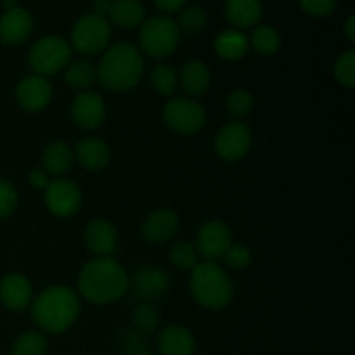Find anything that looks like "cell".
Masks as SVG:
<instances>
[{
    "label": "cell",
    "mask_w": 355,
    "mask_h": 355,
    "mask_svg": "<svg viewBox=\"0 0 355 355\" xmlns=\"http://www.w3.org/2000/svg\"><path fill=\"white\" fill-rule=\"evenodd\" d=\"M194 349L196 340L186 326H166L158 335V350L162 355H193Z\"/></svg>",
    "instance_id": "cell-19"
},
{
    "label": "cell",
    "mask_w": 355,
    "mask_h": 355,
    "mask_svg": "<svg viewBox=\"0 0 355 355\" xmlns=\"http://www.w3.org/2000/svg\"><path fill=\"white\" fill-rule=\"evenodd\" d=\"M33 21L28 10L21 7L6 10L0 17V42L6 45H19L30 37Z\"/></svg>",
    "instance_id": "cell-18"
},
{
    "label": "cell",
    "mask_w": 355,
    "mask_h": 355,
    "mask_svg": "<svg viewBox=\"0 0 355 355\" xmlns=\"http://www.w3.org/2000/svg\"><path fill=\"white\" fill-rule=\"evenodd\" d=\"M250 42H252V47L262 55H274L281 47L279 33L270 26H257Z\"/></svg>",
    "instance_id": "cell-29"
},
{
    "label": "cell",
    "mask_w": 355,
    "mask_h": 355,
    "mask_svg": "<svg viewBox=\"0 0 355 355\" xmlns=\"http://www.w3.org/2000/svg\"><path fill=\"white\" fill-rule=\"evenodd\" d=\"M17 207V193L7 180L0 179V220L9 218Z\"/></svg>",
    "instance_id": "cell-36"
},
{
    "label": "cell",
    "mask_w": 355,
    "mask_h": 355,
    "mask_svg": "<svg viewBox=\"0 0 355 355\" xmlns=\"http://www.w3.org/2000/svg\"><path fill=\"white\" fill-rule=\"evenodd\" d=\"M47 338L42 331H26L14 342L10 355H45L47 354Z\"/></svg>",
    "instance_id": "cell-28"
},
{
    "label": "cell",
    "mask_w": 355,
    "mask_h": 355,
    "mask_svg": "<svg viewBox=\"0 0 355 355\" xmlns=\"http://www.w3.org/2000/svg\"><path fill=\"white\" fill-rule=\"evenodd\" d=\"M128 274L111 257H96L87 262L78 276V291L87 302L107 305L128 291Z\"/></svg>",
    "instance_id": "cell-1"
},
{
    "label": "cell",
    "mask_w": 355,
    "mask_h": 355,
    "mask_svg": "<svg viewBox=\"0 0 355 355\" xmlns=\"http://www.w3.org/2000/svg\"><path fill=\"white\" fill-rule=\"evenodd\" d=\"M73 123L80 127L82 130H96L103 125L106 118V103L103 96L92 90L78 92V96L73 99L71 107Z\"/></svg>",
    "instance_id": "cell-13"
},
{
    "label": "cell",
    "mask_w": 355,
    "mask_h": 355,
    "mask_svg": "<svg viewBox=\"0 0 355 355\" xmlns=\"http://www.w3.org/2000/svg\"><path fill=\"white\" fill-rule=\"evenodd\" d=\"M250 40L239 30H225L215 38V52L225 61H238L248 52Z\"/></svg>",
    "instance_id": "cell-25"
},
{
    "label": "cell",
    "mask_w": 355,
    "mask_h": 355,
    "mask_svg": "<svg viewBox=\"0 0 355 355\" xmlns=\"http://www.w3.org/2000/svg\"><path fill=\"white\" fill-rule=\"evenodd\" d=\"M110 6H111V0H94V14L106 17L107 10H110Z\"/></svg>",
    "instance_id": "cell-40"
},
{
    "label": "cell",
    "mask_w": 355,
    "mask_h": 355,
    "mask_svg": "<svg viewBox=\"0 0 355 355\" xmlns=\"http://www.w3.org/2000/svg\"><path fill=\"white\" fill-rule=\"evenodd\" d=\"M31 319L40 331L61 335L68 331L80 314V300L68 286H49L31 302Z\"/></svg>",
    "instance_id": "cell-2"
},
{
    "label": "cell",
    "mask_w": 355,
    "mask_h": 355,
    "mask_svg": "<svg viewBox=\"0 0 355 355\" xmlns=\"http://www.w3.org/2000/svg\"><path fill=\"white\" fill-rule=\"evenodd\" d=\"M232 245V234L227 224L222 220H210L200 229L196 238L198 255L203 257L207 262L222 259L229 246Z\"/></svg>",
    "instance_id": "cell-12"
},
{
    "label": "cell",
    "mask_w": 355,
    "mask_h": 355,
    "mask_svg": "<svg viewBox=\"0 0 355 355\" xmlns=\"http://www.w3.org/2000/svg\"><path fill=\"white\" fill-rule=\"evenodd\" d=\"M64 78L66 83L76 92H85V90H90L94 82H97L96 66L87 59L69 61V64L64 68Z\"/></svg>",
    "instance_id": "cell-26"
},
{
    "label": "cell",
    "mask_w": 355,
    "mask_h": 355,
    "mask_svg": "<svg viewBox=\"0 0 355 355\" xmlns=\"http://www.w3.org/2000/svg\"><path fill=\"white\" fill-rule=\"evenodd\" d=\"M97 82L111 92H127L139 85L144 75V59L141 51L127 42L106 49L96 68Z\"/></svg>",
    "instance_id": "cell-3"
},
{
    "label": "cell",
    "mask_w": 355,
    "mask_h": 355,
    "mask_svg": "<svg viewBox=\"0 0 355 355\" xmlns=\"http://www.w3.org/2000/svg\"><path fill=\"white\" fill-rule=\"evenodd\" d=\"M355 17L354 16H350L349 19H347V24H345V30H347V37H349V40L350 42H354L355 40Z\"/></svg>",
    "instance_id": "cell-41"
},
{
    "label": "cell",
    "mask_w": 355,
    "mask_h": 355,
    "mask_svg": "<svg viewBox=\"0 0 355 355\" xmlns=\"http://www.w3.org/2000/svg\"><path fill=\"white\" fill-rule=\"evenodd\" d=\"M302 9L314 17H326L335 10L336 0H298Z\"/></svg>",
    "instance_id": "cell-37"
},
{
    "label": "cell",
    "mask_w": 355,
    "mask_h": 355,
    "mask_svg": "<svg viewBox=\"0 0 355 355\" xmlns=\"http://www.w3.org/2000/svg\"><path fill=\"white\" fill-rule=\"evenodd\" d=\"M132 355H151V354H148V352H135V354H132Z\"/></svg>",
    "instance_id": "cell-43"
},
{
    "label": "cell",
    "mask_w": 355,
    "mask_h": 355,
    "mask_svg": "<svg viewBox=\"0 0 355 355\" xmlns=\"http://www.w3.org/2000/svg\"><path fill=\"white\" fill-rule=\"evenodd\" d=\"M179 215L170 208H158L153 210L148 217L144 218L141 227L142 238L148 243H165L175 236L179 231Z\"/></svg>",
    "instance_id": "cell-16"
},
{
    "label": "cell",
    "mask_w": 355,
    "mask_h": 355,
    "mask_svg": "<svg viewBox=\"0 0 355 355\" xmlns=\"http://www.w3.org/2000/svg\"><path fill=\"white\" fill-rule=\"evenodd\" d=\"M3 7L9 10V9H14V7H17V3L16 0H3Z\"/></svg>",
    "instance_id": "cell-42"
},
{
    "label": "cell",
    "mask_w": 355,
    "mask_h": 355,
    "mask_svg": "<svg viewBox=\"0 0 355 355\" xmlns=\"http://www.w3.org/2000/svg\"><path fill=\"white\" fill-rule=\"evenodd\" d=\"M225 16L236 28L255 26L262 17V0H225Z\"/></svg>",
    "instance_id": "cell-22"
},
{
    "label": "cell",
    "mask_w": 355,
    "mask_h": 355,
    "mask_svg": "<svg viewBox=\"0 0 355 355\" xmlns=\"http://www.w3.org/2000/svg\"><path fill=\"white\" fill-rule=\"evenodd\" d=\"M33 302V288L23 274H7L0 281V304L12 312L28 309Z\"/></svg>",
    "instance_id": "cell-15"
},
{
    "label": "cell",
    "mask_w": 355,
    "mask_h": 355,
    "mask_svg": "<svg viewBox=\"0 0 355 355\" xmlns=\"http://www.w3.org/2000/svg\"><path fill=\"white\" fill-rule=\"evenodd\" d=\"M179 82L182 89L189 94L191 97L203 96L208 90L211 82L210 69L201 61H189L182 66L179 75Z\"/></svg>",
    "instance_id": "cell-21"
},
{
    "label": "cell",
    "mask_w": 355,
    "mask_h": 355,
    "mask_svg": "<svg viewBox=\"0 0 355 355\" xmlns=\"http://www.w3.org/2000/svg\"><path fill=\"white\" fill-rule=\"evenodd\" d=\"M73 156L78 162V165H82L85 170L97 172V170H103L110 163L111 151L110 146L101 141V139L87 137L76 144Z\"/></svg>",
    "instance_id": "cell-20"
},
{
    "label": "cell",
    "mask_w": 355,
    "mask_h": 355,
    "mask_svg": "<svg viewBox=\"0 0 355 355\" xmlns=\"http://www.w3.org/2000/svg\"><path fill=\"white\" fill-rule=\"evenodd\" d=\"M51 82L45 76L40 75H28L17 83L16 87V101L24 111L28 113H37L47 107V104L52 99Z\"/></svg>",
    "instance_id": "cell-14"
},
{
    "label": "cell",
    "mask_w": 355,
    "mask_h": 355,
    "mask_svg": "<svg viewBox=\"0 0 355 355\" xmlns=\"http://www.w3.org/2000/svg\"><path fill=\"white\" fill-rule=\"evenodd\" d=\"M149 82L155 89L156 94L163 97H172L175 94L177 85H179V75L175 69L170 64H158L153 68L151 75H149Z\"/></svg>",
    "instance_id": "cell-27"
},
{
    "label": "cell",
    "mask_w": 355,
    "mask_h": 355,
    "mask_svg": "<svg viewBox=\"0 0 355 355\" xmlns=\"http://www.w3.org/2000/svg\"><path fill=\"white\" fill-rule=\"evenodd\" d=\"M71 45L64 38L49 35V37L40 38L31 45L28 62H30L35 75L47 78V76L62 71L71 61Z\"/></svg>",
    "instance_id": "cell-6"
},
{
    "label": "cell",
    "mask_w": 355,
    "mask_h": 355,
    "mask_svg": "<svg viewBox=\"0 0 355 355\" xmlns=\"http://www.w3.org/2000/svg\"><path fill=\"white\" fill-rule=\"evenodd\" d=\"M45 205L55 217H73L82 207V191L68 179L51 180L45 187Z\"/></svg>",
    "instance_id": "cell-9"
},
{
    "label": "cell",
    "mask_w": 355,
    "mask_h": 355,
    "mask_svg": "<svg viewBox=\"0 0 355 355\" xmlns=\"http://www.w3.org/2000/svg\"><path fill=\"white\" fill-rule=\"evenodd\" d=\"M175 24L180 33L196 35L207 26V12L201 7H184Z\"/></svg>",
    "instance_id": "cell-30"
},
{
    "label": "cell",
    "mask_w": 355,
    "mask_h": 355,
    "mask_svg": "<svg viewBox=\"0 0 355 355\" xmlns=\"http://www.w3.org/2000/svg\"><path fill=\"white\" fill-rule=\"evenodd\" d=\"M83 238H85L87 248L96 257H111L118 245L116 229L106 218H96L89 222Z\"/></svg>",
    "instance_id": "cell-17"
},
{
    "label": "cell",
    "mask_w": 355,
    "mask_h": 355,
    "mask_svg": "<svg viewBox=\"0 0 355 355\" xmlns=\"http://www.w3.org/2000/svg\"><path fill=\"white\" fill-rule=\"evenodd\" d=\"M107 17L123 28H135L146 19V9L139 0H111Z\"/></svg>",
    "instance_id": "cell-24"
},
{
    "label": "cell",
    "mask_w": 355,
    "mask_h": 355,
    "mask_svg": "<svg viewBox=\"0 0 355 355\" xmlns=\"http://www.w3.org/2000/svg\"><path fill=\"white\" fill-rule=\"evenodd\" d=\"M49 173L45 172L44 168H33L30 172V177H28V180H30V186L33 187V189H44L49 186V182H51V179H49Z\"/></svg>",
    "instance_id": "cell-38"
},
{
    "label": "cell",
    "mask_w": 355,
    "mask_h": 355,
    "mask_svg": "<svg viewBox=\"0 0 355 355\" xmlns=\"http://www.w3.org/2000/svg\"><path fill=\"white\" fill-rule=\"evenodd\" d=\"M180 31L168 16H153L144 19L139 31V44L144 54L155 59H165L177 49Z\"/></svg>",
    "instance_id": "cell-5"
},
{
    "label": "cell",
    "mask_w": 355,
    "mask_h": 355,
    "mask_svg": "<svg viewBox=\"0 0 355 355\" xmlns=\"http://www.w3.org/2000/svg\"><path fill=\"white\" fill-rule=\"evenodd\" d=\"M189 291L194 302L208 311H220L232 302L234 286L220 266L215 262H200L189 277Z\"/></svg>",
    "instance_id": "cell-4"
},
{
    "label": "cell",
    "mask_w": 355,
    "mask_h": 355,
    "mask_svg": "<svg viewBox=\"0 0 355 355\" xmlns=\"http://www.w3.org/2000/svg\"><path fill=\"white\" fill-rule=\"evenodd\" d=\"M170 262L180 270H193L200 263V255H198L196 246L189 245L186 241L175 243L168 252Z\"/></svg>",
    "instance_id": "cell-31"
},
{
    "label": "cell",
    "mask_w": 355,
    "mask_h": 355,
    "mask_svg": "<svg viewBox=\"0 0 355 355\" xmlns=\"http://www.w3.org/2000/svg\"><path fill=\"white\" fill-rule=\"evenodd\" d=\"M252 148V130L241 121L224 125L215 139V151L224 162H238L245 158Z\"/></svg>",
    "instance_id": "cell-10"
},
{
    "label": "cell",
    "mask_w": 355,
    "mask_h": 355,
    "mask_svg": "<svg viewBox=\"0 0 355 355\" xmlns=\"http://www.w3.org/2000/svg\"><path fill=\"white\" fill-rule=\"evenodd\" d=\"M187 0H155L156 7L162 9L163 12H177V10H182Z\"/></svg>",
    "instance_id": "cell-39"
},
{
    "label": "cell",
    "mask_w": 355,
    "mask_h": 355,
    "mask_svg": "<svg viewBox=\"0 0 355 355\" xmlns=\"http://www.w3.org/2000/svg\"><path fill=\"white\" fill-rule=\"evenodd\" d=\"M222 259L225 260V263H227L229 267H232V269H246V267L252 266L253 262V253L252 250L248 248V246L245 245H234L232 243L231 246H229V250L225 252V255L222 257Z\"/></svg>",
    "instance_id": "cell-35"
},
{
    "label": "cell",
    "mask_w": 355,
    "mask_h": 355,
    "mask_svg": "<svg viewBox=\"0 0 355 355\" xmlns=\"http://www.w3.org/2000/svg\"><path fill=\"white\" fill-rule=\"evenodd\" d=\"M111 40L110 21L103 16L90 12L80 17L71 30V49L80 54L94 55L106 51Z\"/></svg>",
    "instance_id": "cell-7"
},
{
    "label": "cell",
    "mask_w": 355,
    "mask_h": 355,
    "mask_svg": "<svg viewBox=\"0 0 355 355\" xmlns=\"http://www.w3.org/2000/svg\"><path fill=\"white\" fill-rule=\"evenodd\" d=\"M73 151L69 149L68 144L64 142H51L47 148L44 149V155H42V165H44V170L49 173V175L61 177L71 168L73 165Z\"/></svg>",
    "instance_id": "cell-23"
},
{
    "label": "cell",
    "mask_w": 355,
    "mask_h": 355,
    "mask_svg": "<svg viewBox=\"0 0 355 355\" xmlns=\"http://www.w3.org/2000/svg\"><path fill=\"white\" fill-rule=\"evenodd\" d=\"M163 121L177 134L194 135L207 123V111L193 97H172L163 107Z\"/></svg>",
    "instance_id": "cell-8"
},
{
    "label": "cell",
    "mask_w": 355,
    "mask_h": 355,
    "mask_svg": "<svg viewBox=\"0 0 355 355\" xmlns=\"http://www.w3.org/2000/svg\"><path fill=\"white\" fill-rule=\"evenodd\" d=\"M170 288V276L158 267L146 266L135 270L134 277L128 279V290L139 302L151 304L156 298L163 297Z\"/></svg>",
    "instance_id": "cell-11"
},
{
    "label": "cell",
    "mask_w": 355,
    "mask_h": 355,
    "mask_svg": "<svg viewBox=\"0 0 355 355\" xmlns=\"http://www.w3.org/2000/svg\"><path fill=\"white\" fill-rule=\"evenodd\" d=\"M132 321L141 333H153L159 324V314L153 304L139 302L132 312Z\"/></svg>",
    "instance_id": "cell-32"
},
{
    "label": "cell",
    "mask_w": 355,
    "mask_h": 355,
    "mask_svg": "<svg viewBox=\"0 0 355 355\" xmlns=\"http://www.w3.org/2000/svg\"><path fill=\"white\" fill-rule=\"evenodd\" d=\"M253 96L245 89H238L229 94L227 97V111L234 118H245L252 113L253 110Z\"/></svg>",
    "instance_id": "cell-34"
},
{
    "label": "cell",
    "mask_w": 355,
    "mask_h": 355,
    "mask_svg": "<svg viewBox=\"0 0 355 355\" xmlns=\"http://www.w3.org/2000/svg\"><path fill=\"white\" fill-rule=\"evenodd\" d=\"M335 78L338 80L340 85L352 89L355 85V52L347 51L336 59L335 62Z\"/></svg>",
    "instance_id": "cell-33"
}]
</instances>
